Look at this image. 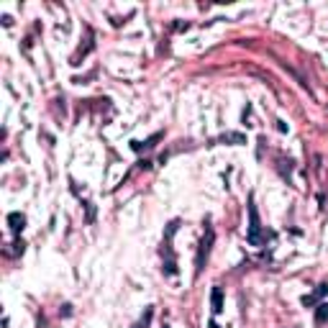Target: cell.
<instances>
[{
	"instance_id": "1",
	"label": "cell",
	"mask_w": 328,
	"mask_h": 328,
	"mask_svg": "<svg viewBox=\"0 0 328 328\" xmlns=\"http://www.w3.org/2000/svg\"><path fill=\"white\" fill-rule=\"evenodd\" d=\"M180 228V221H170L167 228H164V241H161V257H164V264H161V272L167 277H175L177 274V257H175V249H172V238Z\"/></svg>"
},
{
	"instance_id": "2",
	"label": "cell",
	"mask_w": 328,
	"mask_h": 328,
	"mask_svg": "<svg viewBox=\"0 0 328 328\" xmlns=\"http://www.w3.org/2000/svg\"><path fill=\"white\" fill-rule=\"evenodd\" d=\"M213 241H216V231L211 226V221H205V236L197 246V254H195V277H200V272L208 264V257H211V249H213Z\"/></svg>"
},
{
	"instance_id": "3",
	"label": "cell",
	"mask_w": 328,
	"mask_h": 328,
	"mask_svg": "<svg viewBox=\"0 0 328 328\" xmlns=\"http://www.w3.org/2000/svg\"><path fill=\"white\" fill-rule=\"evenodd\" d=\"M246 243L249 246H262L264 243L262 221H259V211L254 205V195H249V228H246Z\"/></svg>"
},
{
	"instance_id": "4",
	"label": "cell",
	"mask_w": 328,
	"mask_h": 328,
	"mask_svg": "<svg viewBox=\"0 0 328 328\" xmlns=\"http://www.w3.org/2000/svg\"><path fill=\"white\" fill-rule=\"evenodd\" d=\"M325 293H328V284L323 282V284H318V287H315V290H313L310 295H305V298H303V305H305V308H313V305H315V303H318Z\"/></svg>"
},
{
	"instance_id": "5",
	"label": "cell",
	"mask_w": 328,
	"mask_h": 328,
	"mask_svg": "<svg viewBox=\"0 0 328 328\" xmlns=\"http://www.w3.org/2000/svg\"><path fill=\"white\" fill-rule=\"evenodd\" d=\"M8 226H11V231L18 236V233L26 228V216H23V213H8Z\"/></svg>"
},
{
	"instance_id": "6",
	"label": "cell",
	"mask_w": 328,
	"mask_h": 328,
	"mask_svg": "<svg viewBox=\"0 0 328 328\" xmlns=\"http://www.w3.org/2000/svg\"><path fill=\"white\" fill-rule=\"evenodd\" d=\"M211 305H213V315L223 313V290H221L218 284L211 290Z\"/></svg>"
},
{
	"instance_id": "7",
	"label": "cell",
	"mask_w": 328,
	"mask_h": 328,
	"mask_svg": "<svg viewBox=\"0 0 328 328\" xmlns=\"http://www.w3.org/2000/svg\"><path fill=\"white\" fill-rule=\"evenodd\" d=\"M218 141H221V144H233V146H241V144H246V136H243V134H223Z\"/></svg>"
},
{
	"instance_id": "8",
	"label": "cell",
	"mask_w": 328,
	"mask_h": 328,
	"mask_svg": "<svg viewBox=\"0 0 328 328\" xmlns=\"http://www.w3.org/2000/svg\"><path fill=\"white\" fill-rule=\"evenodd\" d=\"M151 318H154V308L149 305V308L144 310V315H141V318H139V320H136V323H134L131 328H149V323H151Z\"/></svg>"
},
{
	"instance_id": "9",
	"label": "cell",
	"mask_w": 328,
	"mask_h": 328,
	"mask_svg": "<svg viewBox=\"0 0 328 328\" xmlns=\"http://www.w3.org/2000/svg\"><path fill=\"white\" fill-rule=\"evenodd\" d=\"M325 320H328V303H318V308H315V323L320 325Z\"/></svg>"
},
{
	"instance_id": "10",
	"label": "cell",
	"mask_w": 328,
	"mask_h": 328,
	"mask_svg": "<svg viewBox=\"0 0 328 328\" xmlns=\"http://www.w3.org/2000/svg\"><path fill=\"white\" fill-rule=\"evenodd\" d=\"M13 246H16V249H13V254H23V252H26V243H23L21 238H16V243H13Z\"/></svg>"
},
{
	"instance_id": "11",
	"label": "cell",
	"mask_w": 328,
	"mask_h": 328,
	"mask_svg": "<svg viewBox=\"0 0 328 328\" xmlns=\"http://www.w3.org/2000/svg\"><path fill=\"white\" fill-rule=\"evenodd\" d=\"M59 313H62V315H72V305H62Z\"/></svg>"
},
{
	"instance_id": "12",
	"label": "cell",
	"mask_w": 328,
	"mask_h": 328,
	"mask_svg": "<svg viewBox=\"0 0 328 328\" xmlns=\"http://www.w3.org/2000/svg\"><path fill=\"white\" fill-rule=\"evenodd\" d=\"M0 21H3V26H13V18H11V16H3Z\"/></svg>"
},
{
	"instance_id": "13",
	"label": "cell",
	"mask_w": 328,
	"mask_h": 328,
	"mask_svg": "<svg viewBox=\"0 0 328 328\" xmlns=\"http://www.w3.org/2000/svg\"><path fill=\"white\" fill-rule=\"evenodd\" d=\"M208 328H221V325H218L216 320H211V323H208Z\"/></svg>"
},
{
	"instance_id": "14",
	"label": "cell",
	"mask_w": 328,
	"mask_h": 328,
	"mask_svg": "<svg viewBox=\"0 0 328 328\" xmlns=\"http://www.w3.org/2000/svg\"><path fill=\"white\" fill-rule=\"evenodd\" d=\"M161 328H172V325H167V323H164V325H161Z\"/></svg>"
}]
</instances>
